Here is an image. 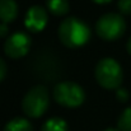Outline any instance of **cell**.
Segmentation results:
<instances>
[{"mask_svg":"<svg viewBox=\"0 0 131 131\" xmlns=\"http://www.w3.org/2000/svg\"><path fill=\"white\" fill-rule=\"evenodd\" d=\"M59 38L61 43L70 48L85 45L90 38V28L77 17H68L59 26Z\"/></svg>","mask_w":131,"mask_h":131,"instance_id":"1","label":"cell"},{"mask_svg":"<svg viewBox=\"0 0 131 131\" xmlns=\"http://www.w3.org/2000/svg\"><path fill=\"white\" fill-rule=\"evenodd\" d=\"M94 77L98 84L106 89H117L124 79L120 64L111 57H104L97 64Z\"/></svg>","mask_w":131,"mask_h":131,"instance_id":"2","label":"cell"},{"mask_svg":"<svg viewBox=\"0 0 131 131\" xmlns=\"http://www.w3.org/2000/svg\"><path fill=\"white\" fill-rule=\"evenodd\" d=\"M50 104V94L43 85L31 88L22 101L23 112L31 118H38L46 112Z\"/></svg>","mask_w":131,"mask_h":131,"instance_id":"3","label":"cell"},{"mask_svg":"<svg viewBox=\"0 0 131 131\" xmlns=\"http://www.w3.org/2000/svg\"><path fill=\"white\" fill-rule=\"evenodd\" d=\"M53 99L64 107L77 108L85 99L84 89L74 82H61L53 88Z\"/></svg>","mask_w":131,"mask_h":131,"instance_id":"4","label":"cell"},{"mask_svg":"<svg viewBox=\"0 0 131 131\" xmlns=\"http://www.w3.org/2000/svg\"><path fill=\"white\" fill-rule=\"evenodd\" d=\"M125 19L117 13H107L95 23V33L104 41L118 40L125 33Z\"/></svg>","mask_w":131,"mask_h":131,"instance_id":"5","label":"cell"},{"mask_svg":"<svg viewBox=\"0 0 131 131\" xmlns=\"http://www.w3.org/2000/svg\"><path fill=\"white\" fill-rule=\"evenodd\" d=\"M31 37L27 33L14 32L6 38L4 43V52L12 59H19L28 53L31 50Z\"/></svg>","mask_w":131,"mask_h":131,"instance_id":"6","label":"cell"},{"mask_svg":"<svg viewBox=\"0 0 131 131\" xmlns=\"http://www.w3.org/2000/svg\"><path fill=\"white\" fill-rule=\"evenodd\" d=\"M47 20H48V15L43 6L33 5L28 9L24 17V26L29 32L38 33L46 27Z\"/></svg>","mask_w":131,"mask_h":131,"instance_id":"7","label":"cell"},{"mask_svg":"<svg viewBox=\"0 0 131 131\" xmlns=\"http://www.w3.org/2000/svg\"><path fill=\"white\" fill-rule=\"evenodd\" d=\"M18 15V5L15 0H0V20L10 23Z\"/></svg>","mask_w":131,"mask_h":131,"instance_id":"8","label":"cell"},{"mask_svg":"<svg viewBox=\"0 0 131 131\" xmlns=\"http://www.w3.org/2000/svg\"><path fill=\"white\" fill-rule=\"evenodd\" d=\"M46 6L53 15H65L69 13L70 5L68 0H46Z\"/></svg>","mask_w":131,"mask_h":131,"instance_id":"9","label":"cell"},{"mask_svg":"<svg viewBox=\"0 0 131 131\" xmlns=\"http://www.w3.org/2000/svg\"><path fill=\"white\" fill-rule=\"evenodd\" d=\"M3 131H33V127L28 120L23 117H15L4 126Z\"/></svg>","mask_w":131,"mask_h":131,"instance_id":"10","label":"cell"},{"mask_svg":"<svg viewBox=\"0 0 131 131\" xmlns=\"http://www.w3.org/2000/svg\"><path fill=\"white\" fill-rule=\"evenodd\" d=\"M42 131H68V125L62 118L52 117L43 124Z\"/></svg>","mask_w":131,"mask_h":131,"instance_id":"11","label":"cell"},{"mask_svg":"<svg viewBox=\"0 0 131 131\" xmlns=\"http://www.w3.org/2000/svg\"><path fill=\"white\" fill-rule=\"evenodd\" d=\"M118 130L131 131V107H127L118 118Z\"/></svg>","mask_w":131,"mask_h":131,"instance_id":"12","label":"cell"},{"mask_svg":"<svg viewBox=\"0 0 131 131\" xmlns=\"http://www.w3.org/2000/svg\"><path fill=\"white\" fill-rule=\"evenodd\" d=\"M117 6L122 14H125V15L131 14V0H118Z\"/></svg>","mask_w":131,"mask_h":131,"instance_id":"13","label":"cell"},{"mask_svg":"<svg viewBox=\"0 0 131 131\" xmlns=\"http://www.w3.org/2000/svg\"><path fill=\"white\" fill-rule=\"evenodd\" d=\"M116 97H117V99H118L120 102H126V101L129 99V93H127V90H126V89L120 88V89H117Z\"/></svg>","mask_w":131,"mask_h":131,"instance_id":"14","label":"cell"},{"mask_svg":"<svg viewBox=\"0 0 131 131\" xmlns=\"http://www.w3.org/2000/svg\"><path fill=\"white\" fill-rule=\"evenodd\" d=\"M6 71H8V69H6V64H5V61L0 57V82H3V80L5 79V77H6Z\"/></svg>","mask_w":131,"mask_h":131,"instance_id":"15","label":"cell"},{"mask_svg":"<svg viewBox=\"0 0 131 131\" xmlns=\"http://www.w3.org/2000/svg\"><path fill=\"white\" fill-rule=\"evenodd\" d=\"M9 33V27L6 23H0V38L5 37Z\"/></svg>","mask_w":131,"mask_h":131,"instance_id":"16","label":"cell"},{"mask_svg":"<svg viewBox=\"0 0 131 131\" xmlns=\"http://www.w3.org/2000/svg\"><path fill=\"white\" fill-rule=\"evenodd\" d=\"M94 3H97V4H107V3H110V1H112V0H93Z\"/></svg>","mask_w":131,"mask_h":131,"instance_id":"17","label":"cell"},{"mask_svg":"<svg viewBox=\"0 0 131 131\" xmlns=\"http://www.w3.org/2000/svg\"><path fill=\"white\" fill-rule=\"evenodd\" d=\"M126 48H127V52L131 55V37L129 38V41H127V45H126Z\"/></svg>","mask_w":131,"mask_h":131,"instance_id":"18","label":"cell"},{"mask_svg":"<svg viewBox=\"0 0 131 131\" xmlns=\"http://www.w3.org/2000/svg\"><path fill=\"white\" fill-rule=\"evenodd\" d=\"M104 131H120L118 129H112V127H110V129H107V130H104Z\"/></svg>","mask_w":131,"mask_h":131,"instance_id":"19","label":"cell"}]
</instances>
